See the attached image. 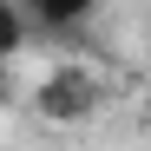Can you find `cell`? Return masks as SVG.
Instances as JSON below:
<instances>
[{
	"mask_svg": "<svg viewBox=\"0 0 151 151\" xmlns=\"http://www.w3.org/2000/svg\"><path fill=\"white\" fill-rule=\"evenodd\" d=\"M27 40H33V33H27V13H20L13 0H0V66H7Z\"/></svg>",
	"mask_w": 151,
	"mask_h": 151,
	"instance_id": "7a4b0ae2",
	"label": "cell"
},
{
	"mask_svg": "<svg viewBox=\"0 0 151 151\" xmlns=\"http://www.w3.org/2000/svg\"><path fill=\"white\" fill-rule=\"evenodd\" d=\"M33 105H40V118H59V125L86 118V112L99 105V72H92V66H79V59H59V66L40 79Z\"/></svg>",
	"mask_w": 151,
	"mask_h": 151,
	"instance_id": "6da1fadb",
	"label": "cell"
},
{
	"mask_svg": "<svg viewBox=\"0 0 151 151\" xmlns=\"http://www.w3.org/2000/svg\"><path fill=\"white\" fill-rule=\"evenodd\" d=\"M0 105H13V79H7V66H0Z\"/></svg>",
	"mask_w": 151,
	"mask_h": 151,
	"instance_id": "3957f363",
	"label": "cell"
}]
</instances>
